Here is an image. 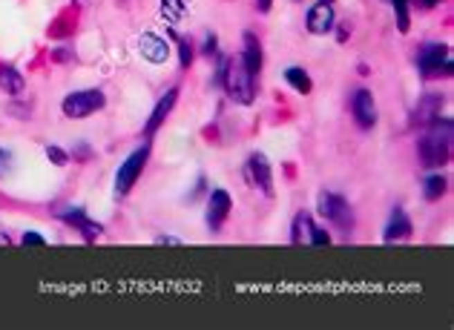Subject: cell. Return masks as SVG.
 <instances>
[{
    "label": "cell",
    "mask_w": 454,
    "mask_h": 330,
    "mask_svg": "<svg viewBox=\"0 0 454 330\" xmlns=\"http://www.w3.org/2000/svg\"><path fill=\"white\" fill-rule=\"evenodd\" d=\"M417 152H420L423 167H428V169L448 164V158H451V121L448 118L431 121L428 129L420 135Z\"/></svg>",
    "instance_id": "obj_1"
},
{
    "label": "cell",
    "mask_w": 454,
    "mask_h": 330,
    "mask_svg": "<svg viewBox=\"0 0 454 330\" xmlns=\"http://www.w3.org/2000/svg\"><path fill=\"white\" fill-rule=\"evenodd\" d=\"M253 72L244 66L242 55H233V57H224V66H221V84H224V92L227 98L236 101V104H244L248 107L253 101Z\"/></svg>",
    "instance_id": "obj_2"
},
{
    "label": "cell",
    "mask_w": 454,
    "mask_h": 330,
    "mask_svg": "<svg viewBox=\"0 0 454 330\" xmlns=\"http://www.w3.org/2000/svg\"><path fill=\"white\" fill-rule=\"evenodd\" d=\"M417 66L426 77H440L451 72V52L446 44H423L417 52Z\"/></svg>",
    "instance_id": "obj_3"
},
{
    "label": "cell",
    "mask_w": 454,
    "mask_h": 330,
    "mask_svg": "<svg viewBox=\"0 0 454 330\" xmlns=\"http://www.w3.org/2000/svg\"><path fill=\"white\" fill-rule=\"evenodd\" d=\"M104 104H107V98L101 89H81V92H72L64 98V115L66 118H89V115L98 112Z\"/></svg>",
    "instance_id": "obj_4"
},
{
    "label": "cell",
    "mask_w": 454,
    "mask_h": 330,
    "mask_svg": "<svg viewBox=\"0 0 454 330\" xmlns=\"http://www.w3.org/2000/svg\"><path fill=\"white\" fill-rule=\"evenodd\" d=\"M319 216L325 221H331L336 230L348 232L354 227V216H351V207L343 196H336V192H323L319 196Z\"/></svg>",
    "instance_id": "obj_5"
},
{
    "label": "cell",
    "mask_w": 454,
    "mask_h": 330,
    "mask_svg": "<svg viewBox=\"0 0 454 330\" xmlns=\"http://www.w3.org/2000/svg\"><path fill=\"white\" fill-rule=\"evenodd\" d=\"M147 158H149V147H138L136 152L129 155V158L118 167V176H116V196H127V192L132 190V184H136L141 178V172L147 167Z\"/></svg>",
    "instance_id": "obj_6"
},
{
    "label": "cell",
    "mask_w": 454,
    "mask_h": 330,
    "mask_svg": "<svg viewBox=\"0 0 454 330\" xmlns=\"http://www.w3.org/2000/svg\"><path fill=\"white\" fill-rule=\"evenodd\" d=\"M244 176L253 187H259L264 196H273V172H271V161L264 158L262 152H253L248 158V167H244Z\"/></svg>",
    "instance_id": "obj_7"
},
{
    "label": "cell",
    "mask_w": 454,
    "mask_h": 330,
    "mask_svg": "<svg viewBox=\"0 0 454 330\" xmlns=\"http://www.w3.org/2000/svg\"><path fill=\"white\" fill-rule=\"evenodd\" d=\"M58 219L69 221V224H72L75 230H78L87 241H96V239L101 236V224H98V221H89V219L84 216V210H81V207H66V210H58Z\"/></svg>",
    "instance_id": "obj_8"
},
{
    "label": "cell",
    "mask_w": 454,
    "mask_h": 330,
    "mask_svg": "<svg viewBox=\"0 0 454 330\" xmlns=\"http://www.w3.org/2000/svg\"><path fill=\"white\" fill-rule=\"evenodd\" d=\"M230 196H227V190H216L213 196H210V201H207V227H210L213 232L216 230H221V224H224V219L230 216Z\"/></svg>",
    "instance_id": "obj_9"
},
{
    "label": "cell",
    "mask_w": 454,
    "mask_h": 330,
    "mask_svg": "<svg viewBox=\"0 0 454 330\" xmlns=\"http://www.w3.org/2000/svg\"><path fill=\"white\" fill-rule=\"evenodd\" d=\"M354 121L363 129H371L376 124V104L368 89H356L354 95Z\"/></svg>",
    "instance_id": "obj_10"
},
{
    "label": "cell",
    "mask_w": 454,
    "mask_h": 330,
    "mask_svg": "<svg viewBox=\"0 0 454 330\" xmlns=\"http://www.w3.org/2000/svg\"><path fill=\"white\" fill-rule=\"evenodd\" d=\"M138 49H141V55L147 57L149 64H164L170 57V44L164 41V37L153 35V32H144L138 37Z\"/></svg>",
    "instance_id": "obj_11"
},
{
    "label": "cell",
    "mask_w": 454,
    "mask_h": 330,
    "mask_svg": "<svg viewBox=\"0 0 454 330\" xmlns=\"http://www.w3.org/2000/svg\"><path fill=\"white\" fill-rule=\"evenodd\" d=\"M336 24V17H334V6L331 3H316L311 12H308V32L311 35H325L331 32Z\"/></svg>",
    "instance_id": "obj_12"
},
{
    "label": "cell",
    "mask_w": 454,
    "mask_h": 330,
    "mask_svg": "<svg viewBox=\"0 0 454 330\" xmlns=\"http://www.w3.org/2000/svg\"><path fill=\"white\" fill-rule=\"evenodd\" d=\"M176 98H179V86H173V89H167V95L156 104V109H153V115H149V121H147V127H144V135H153L164 121H167V115L173 112V107H176Z\"/></svg>",
    "instance_id": "obj_13"
},
{
    "label": "cell",
    "mask_w": 454,
    "mask_h": 330,
    "mask_svg": "<svg viewBox=\"0 0 454 330\" xmlns=\"http://www.w3.org/2000/svg\"><path fill=\"white\" fill-rule=\"evenodd\" d=\"M408 236H411V221H408L406 212L397 207L391 212V219H388V227H385V241L391 244V241H400V239H408Z\"/></svg>",
    "instance_id": "obj_14"
},
{
    "label": "cell",
    "mask_w": 454,
    "mask_h": 330,
    "mask_svg": "<svg viewBox=\"0 0 454 330\" xmlns=\"http://www.w3.org/2000/svg\"><path fill=\"white\" fill-rule=\"evenodd\" d=\"M440 107H443V101L437 98V95H428V98H423L417 104V109H414V124L428 127L431 121H437L440 118Z\"/></svg>",
    "instance_id": "obj_15"
},
{
    "label": "cell",
    "mask_w": 454,
    "mask_h": 330,
    "mask_svg": "<svg viewBox=\"0 0 454 330\" xmlns=\"http://www.w3.org/2000/svg\"><path fill=\"white\" fill-rule=\"evenodd\" d=\"M242 61L253 75L262 72V46H259V37L253 32H244V52H242Z\"/></svg>",
    "instance_id": "obj_16"
},
{
    "label": "cell",
    "mask_w": 454,
    "mask_h": 330,
    "mask_svg": "<svg viewBox=\"0 0 454 330\" xmlns=\"http://www.w3.org/2000/svg\"><path fill=\"white\" fill-rule=\"evenodd\" d=\"M0 89L9 92V95H21L24 92V75L12 66H0Z\"/></svg>",
    "instance_id": "obj_17"
},
{
    "label": "cell",
    "mask_w": 454,
    "mask_h": 330,
    "mask_svg": "<svg viewBox=\"0 0 454 330\" xmlns=\"http://www.w3.org/2000/svg\"><path fill=\"white\" fill-rule=\"evenodd\" d=\"M311 216L308 212H299V216L293 219V236H291V241L293 244H308V239H311Z\"/></svg>",
    "instance_id": "obj_18"
},
{
    "label": "cell",
    "mask_w": 454,
    "mask_h": 330,
    "mask_svg": "<svg viewBox=\"0 0 454 330\" xmlns=\"http://www.w3.org/2000/svg\"><path fill=\"white\" fill-rule=\"evenodd\" d=\"M285 81H288L296 92H302V95H308V92L314 89V84H311L308 72H302V69H296V66H291V69L285 72Z\"/></svg>",
    "instance_id": "obj_19"
},
{
    "label": "cell",
    "mask_w": 454,
    "mask_h": 330,
    "mask_svg": "<svg viewBox=\"0 0 454 330\" xmlns=\"http://www.w3.org/2000/svg\"><path fill=\"white\" fill-rule=\"evenodd\" d=\"M446 192V178L443 176H428L426 178V184H423V196L428 199V201H437L440 196Z\"/></svg>",
    "instance_id": "obj_20"
},
{
    "label": "cell",
    "mask_w": 454,
    "mask_h": 330,
    "mask_svg": "<svg viewBox=\"0 0 454 330\" xmlns=\"http://www.w3.org/2000/svg\"><path fill=\"white\" fill-rule=\"evenodd\" d=\"M181 12H184V0H161V15L167 17L170 24H179V17H181Z\"/></svg>",
    "instance_id": "obj_21"
},
{
    "label": "cell",
    "mask_w": 454,
    "mask_h": 330,
    "mask_svg": "<svg viewBox=\"0 0 454 330\" xmlns=\"http://www.w3.org/2000/svg\"><path fill=\"white\" fill-rule=\"evenodd\" d=\"M394 9H397V29L400 32H408V0H391Z\"/></svg>",
    "instance_id": "obj_22"
},
{
    "label": "cell",
    "mask_w": 454,
    "mask_h": 330,
    "mask_svg": "<svg viewBox=\"0 0 454 330\" xmlns=\"http://www.w3.org/2000/svg\"><path fill=\"white\" fill-rule=\"evenodd\" d=\"M46 158L55 164V167H64L69 161V155L61 149V147H46Z\"/></svg>",
    "instance_id": "obj_23"
},
{
    "label": "cell",
    "mask_w": 454,
    "mask_h": 330,
    "mask_svg": "<svg viewBox=\"0 0 454 330\" xmlns=\"http://www.w3.org/2000/svg\"><path fill=\"white\" fill-rule=\"evenodd\" d=\"M179 61H181V66H190V61H193V49H190V41H187V37L179 41Z\"/></svg>",
    "instance_id": "obj_24"
},
{
    "label": "cell",
    "mask_w": 454,
    "mask_h": 330,
    "mask_svg": "<svg viewBox=\"0 0 454 330\" xmlns=\"http://www.w3.org/2000/svg\"><path fill=\"white\" fill-rule=\"evenodd\" d=\"M331 241V236L323 230V227H311V239H308V244H314V247H323V244H328Z\"/></svg>",
    "instance_id": "obj_25"
},
{
    "label": "cell",
    "mask_w": 454,
    "mask_h": 330,
    "mask_svg": "<svg viewBox=\"0 0 454 330\" xmlns=\"http://www.w3.org/2000/svg\"><path fill=\"white\" fill-rule=\"evenodd\" d=\"M9 169H12V152L9 149H0V178H3Z\"/></svg>",
    "instance_id": "obj_26"
},
{
    "label": "cell",
    "mask_w": 454,
    "mask_h": 330,
    "mask_svg": "<svg viewBox=\"0 0 454 330\" xmlns=\"http://www.w3.org/2000/svg\"><path fill=\"white\" fill-rule=\"evenodd\" d=\"M216 52V35H207V41H204V55H213Z\"/></svg>",
    "instance_id": "obj_27"
},
{
    "label": "cell",
    "mask_w": 454,
    "mask_h": 330,
    "mask_svg": "<svg viewBox=\"0 0 454 330\" xmlns=\"http://www.w3.org/2000/svg\"><path fill=\"white\" fill-rule=\"evenodd\" d=\"M24 244H37V247H41V244H44V239L37 236V232H26V236H24Z\"/></svg>",
    "instance_id": "obj_28"
},
{
    "label": "cell",
    "mask_w": 454,
    "mask_h": 330,
    "mask_svg": "<svg viewBox=\"0 0 454 330\" xmlns=\"http://www.w3.org/2000/svg\"><path fill=\"white\" fill-rule=\"evenodd\" d=\"M271 3H273V0H256V6H259L262 12H268V9H271Z\"/></svg>",
    "instance_id": "obj_29"
},
{
    "label": "cell",
    "mask_w": 454,
    "mask_h": 330,
    "mask_svg": "<svg viewBox=\"0 0 454 330\" xmlns=\"http://www.w3.org/2000/svg\"><path fill=\"white\" fill-rule=\"evenodd\" d=\"M420 3H423V6H437L440 0H420Z\"/></svg>",
    "instance_id": "obj_30"
},
{
    "label": "cell",
    "mask_w": 454,
    "mask_h": 330,
    "mask_svg": "<svg viewBox=\"0 0 454 330\" xmlns=\"http://www.w3.org/2000/svg\"><path fill=\"white\" fill-rule=\"evenodd\" d=\"M75 3H78V6H87V3H89V0H75Z\"/></svg>",
    "instance_id": "obj_31"
},
{
    "label": "cell",
    "mask_w": 454,
    "mask_h": 330,
    "mask_svg": "<svg viewBox=\"0 0 454 330\" xmlns=\"http://www.w3.org/2000/svg\"><path fill=\"white\" fill-rule=\"evenodd\" d=\"M319 3H334V0H319Z\"/></svg>",
    "instance_id": "obj_32"
}]
</instances>
